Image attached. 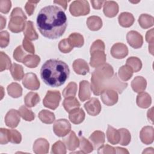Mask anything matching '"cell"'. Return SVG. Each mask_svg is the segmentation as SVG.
<instances>
[{"label": "cell", "instance_id": "cell-11", "mask_svg": "<svg viewBox=\"0 0 154 154\" xmlns=\"http://www.w3.org/2000/svg\"><path fill=\"white\" fill-rule=\"evenodd\" d=\"M126 40L128 44L135 49L141 48L143 43V36L137 31H129L126 35Z\"/></svg>", "mask_w": 154, "mask_h": 154}, {"label": "cell", "instance_id": "cell-46", "mask_svg": "<svg viewBox=\"0 0 154 154\" xmlns=\"http://www.w3.org/2000/svg\"><path fill=\"white\" fill-rule=\"evenodd\" d=\"M27 53L24 51V49L22 48V46H17L13 52L14 58L18 62L23 63L25 58L27 55Z\"/></svg>", "mask_w": 154, "mask_h": 154}, {"label": "cell", "instance_id": "cell-3", "mask_svg": "<svg viewBox=\"0 0 154 154\" xmlns=\"http://www.w3.org/2000/svg\"><path fill=\"white\" fill-rule=\"evenodd\" d=\"M114 75L112 67L107 63L96 67L91 78V89L93 94L99 96L106 89L107 82Z\"/></svg>", "mask_w": 154, "mask_h": 154}, {"label": "cell", "instance_id": "cell-45", "mask_svg": "<svg viewBox=\"0 0 154 154\" xmlns=\"http://www.w3.org/2000/svg\"><path fill=\"white\" fill-rule=\"evenodd\" d=\"M66 149L64 142L59 140L53 144L51 152L54 154H65L66 153Z\"/></svg>", "mask_w": 154, "mask_h": 154}, {"label": "cell", "instance_id": "cell-6", "mask_svg": "<svg viewBox=\"0 0 154 154\" xmlns=\"http://www.w3.org/2000/svg\"><path fill=\"white\" fill-rule=\"evenodd\" d=\"M61 100V94L58 91L49 90L47 92L43 100V105L51 109H55Z\"/></svg>", "mask_w": 154, "mask_h": 154}, {"label": "cell", "instance_id": "cell-22", "mask_svg": "<svg viewBox=\"0 0 154 154\" xmlns=\"http://www.w3.org/2000/svg\"><path fill=\"white\" fill-rule=\"evenodd\" d=\"M105 138V134L102 131H96L89 137V140L92 143L94 149H96L103 144Z\"/></svg>", "mask_w": 154, "mask_h": 154}, {"label": "cell", "instance_id": "cell-50", "mask_svg": "<svg viewBox=\"0 0 154 154\" xmlns=\"http://www.w3.org/2000/svg\"><path fill=\"white\" fill-rule=\"evenodd\" d=\"M10 42V35L7 31H2L0 32V46L1 48L7 47Z\"/></svg>", "mask_w": 154, "mask_h": 154}, {"label": "cell", "instance_id": "cell-19", "mask_svg": "<svg viewBox=\"0 0 154 154\" xmlns=\"http://www.w3.org/2000/svg\"><path fill=\"white\" fill-rule=\"evenodd\" d=\"M49 144L48 141L43 138L37 139L33 144V151L37 154L47 153L49 151Z\"/></svg>", "mask_w": 154, "mask_h": 154}, {"label": "cell", "instance_id": "cell-44", "mask_svg": "<svg viewBox=\"0 0 154 154\" xmlns=\"http://www.w3.org/2000/svg\"><path fill=\"white\" fill-rule=\"evenodd\" d=\"M118 130L120 135V139L119 143L122 146L128 145L131 139V136L129 131L125 128H121Z\"/></svg>", "mask_w": 154, "mask_h": 154}, {"label": "cell", "instance_id": "cell-57", "mask_svg": "<svg viewBox=\"0 0 154 154\" xmlns=\"http://www.w3.org/2000/svg\"><path fill=\"white\" fill-rule=\"evenodd\" d=\"M105 1H91L92 7L93 8L96 10H99L102 8V5H103Z\"/></svg>", "mask_w": 154, "mask_h": 154}, {"label": "cell", "instance_id": "cell-62", "mask_svg": "<svg viewBox=\"0 0 154 154\" xmlns=\"http://www.w3.org/2000/svg\"><path fill=\"white\" fill-rule=\"evenodd\" d=\"M154 153L153 149L152 147L147 148V149H146V150H144L143 152V153Z\"/></svg>", "mask_w": 154, "mask_h": 154}, {"label": "cell", "instance_id": "cell-35", "mask_svg": "<svg viewBox=\"0 0 154 154\" xmlns=\"http://www.w3.org/2000/svg\"><path fill=\"white\" fill-rule=\"evenodd\" d=\"M69 42L73 47L81 48L84 43V40L83 36L77 32L72 33L68 38Z\"/></svg>", "mask_w": 154, "mask_h": 154}, {"label": "cell", "instance_id": "cell-18", "mask_svg": "<svg viewBox=\"0 0 154 154\" xmlns=\"http://www.w3.org/2000/svg\"><path fill=\"white\" fill-rule=\"evenodd\" d=\"M63 142L66 148L71 151L75 150L79 145V139L76 137L73 131H71L67 136L63 138Z\"/></svg>", "mask_w": 154, "mask_h": 154}, {"label": "cell", "instance_id": "cell-61", "mask_svg": "<svg viewBox=\"0 0 154 154\" xmlns=\"http://www.w3.org/2000/svg\"><path fill=\"white\" fill-rule=\"evenodd\" d=\"M0 19H1V30L3 29L4 28L5 26V24H6V19L3 17L2 15L0 16Z\"/></svg>", "mask_w": 154, "mask_h": 154}, {"label": "cell", "instance_id": "cell-52", "mask_svg": "<svg viewBox=\"0 0 154 154\" xmlns=\"http://www.w3.org/2000/svg\"><path fill=\"white\" fill-rule=\"evenodd\" d=\"M95 51H105V44L101 40H96L91 46L90 52V53Z\"/></svg>", "mask_w": 154, "mask_h": 154}, {"label": "cell", "instance_id": "cell-42", "mask_svg": "<svg viewBox=\"0 0 154 154\" xmlns=\"http://www.w3.org/2000/svg\"><path fill=\"white\" fill-rule=\"evenodd\" d=\"M19 112L22 119L26 121L31 122L35 118L34 113L31 109H28L26 106H21L19 109Z\"/></svg>", "mask_w": 154, "mask_h": 154}, {"label": "cell", "instance_id": "cell-48", "mask_svg": "<svg viewBox=\"0 0 154 154\" xmlns=\"http://www.w3.org/2000/svg\"><path fill=\"white\" fill-rule=\"evenodd\" d=\"M10 142L14 144H19L22 141V135L19 132L15 129H9Z\"/></svg>", "mask_w": 154, "mask_h": 154}, {"label": "cell", "instance_id": "cell-26", "mask_svg": "<svg viewBox=\"0 0 154 154\" xmlns=\"http://www.w3.org/2000/svg\"><path fill=\"white\" fill-rule=\"evenodd\" d=\"M118 20L119 24L125 28H128L132 26L135 20L134 16L128 12L122 13L119 15Z\"/></svg>", "mask_w": 154, "mask_h": 154}, {"label": "cell", "instance_id": "cell-63", "mask_svg": "<svg viewBox=\"0 0 154 154\" xmlns=\"http://www.w3.org/2000/svg\"><path fill=\"white\" fill-rule=\"evenodd\" d=\"M1 93H2V94H1V99H2V98H3V97H4V94H3V93H4V89H3V87H2V86H1Z\"/></svg>", "mask_w": 154, "mask_h": 154}, {"label": "cell", "instance_id": "cell-7", "mask_svg": "<svg viewBox=\"0 0 154 154\" xmlns=\"http://www.w3.org/2000/svg\"><path fill=\"white\" fill-rule=\"evenodd\" d=\"M71 130V125L69 122L64 119L57 120L53 125V131L55 134L60 137L67 135Z\"/></svg>", "mask_w": 154, "mask_h": 154}, {"label": "cell", "instance_id": "cell-10", "mask_svg": "<svg viewBox=\"0 0 154 154\" xmlns=\"http://www.w3.org/2000/svg\"><path fill=\"white\" fill-rule=\"evenodd\" d=\"M20 120V114L19 111L11 109L8 111L5 117V123L10 128H16Z\"/></svg>", "mask_w": 154, "mask_h": 154}, {"label": "cell", "instance_id": "cell-25", "mask_svg": "<svg viewBox=\"0 0 154 154\" xmlns=\"http://www.w3.org/2000/svg\"><path fill=\"white\" fill-rule=\"evenodd\" d=\"M107 140L111 144H117L119 143L120 135L119 130L116 129L110 125L108 126L106 130Z\"/></svg>", "mask_w": 154, "mask_h": 154}, {"label": "cell", "instance_id": "cell-15", "mask_svg": "<svg viewBox=\"0 0 154 154\" xmlns=\"http://www.w3.org/2000/svg\"><path fill=\"white\" fill-rule=\"evenodd\" d=\"M111 54L115 58L122 59L128 54V47L123 43H117L112 46Z\"/></svg>", "mask_w": 154, "mask_h": 154}, {"label": "cell", "instance_id": "cell-33", "mask_svg": "<svg viewBox=\"0 0 154 154\" xmlns=\"http://www.w3.org/2000/svg\"><path fill=\"white\" fill-rule=\"evenodd\" d=\"M39 95L35 92H29L25 97L24 101L27 107L31 108L35 106L40 102Z\"/></svg>", "mask_w": 154, "mask_h": 154}, {"label": "cell", "instance_id": "cell-23", "mask_svg": "<svg viewBox=\"0 0 154 154\" xmlns=\"http://www.w3.org/2000/svg\"><path fill=\"white\" fill-rule=\"evenodd\" d=\"M85 114L82 108H76L69 112V118L72 123L78 125L81 123L85 119Z\"/></svg>", "mask_w": 154, "mask_h": 154}, {"label": "cell", "instance_id": "cell-31", "mask_svg": "<svg viewBox=\"0 0 154 154\" xmlns=\"http://www.w3.org/2000/svg\"><path fill=\"white\" fill-rule=\"evenodd\" d=\"M8 94L10 96L13 98H17L22 94V87L16 82H12L8 85L7 88Z\"/></svg>", "mask_w": 154, "mask_h": 154}, {"label": "cell", "instance_id": "cell-49", "mask_svg": "<svg viewBox=\"0 0 154 154\" xmlns=\"http://www.w3.org/2000/svg\"><path fill=\"white\" fill-rule=\"evenodd\" d=\"M146 40L149 43V51L152 55H153V42H154V36H153V29H151L148 31L146 34Z\"/></svg>", "mask_w": 154, "mask_h": 154}, {"label": "cell", "instance_id": "cell-51", "mask_svg": "<svg viewBox=\"0 0 154 154\" xmlns=\"http://www.w3.org/2000/svg\"><path fill=\"white\" fill-rule=\"evenodd\" d=\"M9 129L5 128L0 129V144H7L9 140Z\"/></svg>", "mask_w": 154, "mask_h": 154}, {"label": "cell", "instance_id": "cell-20", "mask_svg": "<svg viewBox=\"0 0 154 154\" xmlns=\"http://www.w3.org/2000/svg\"><path fill=\"white\" fill-rule=\"evenodd\" d=\"M119 12V5L113 1H106L103 4V13L108 17H115Z\"/></svg>", "mask_w": 154, "mask_h": 154}, {"label": "cell", "instance_id": "cell-9", "mask_svg": "<svg viewBox=\"0 0 154 154\" xmlns=\"http://www.w3.org/2000/svg\"><path fill=\"white\" fill-rule=\"evenodd\" d=\"M102 102L107 106H112L118 101V93L112 89H105L100 94Z\"/></svg>", "mask_w": 154, "mask_h": 154}, {"label": "cell", "instance_id": "cell-14", "mask_svg": "<svg viewBox=\"0 0 154 154\" xmlns=\"http://www.w3.org/2000/svg\"><path fill=\"white\" fill-rule=\"evenodd\" d=\"M91 58L90 64L93 67H98L105 63L106 54L102 51H95L90 53Z\"/></svg>", "mask_w": 154, "mask_h": 154}, {"label": "cell", "instance_id": "cell-37", "mask_svg": "<svg viewBox=\"0 0 154 154\" xmlns=\"http://www.w3.org/2000/svg\"><path fill=\"white\" fill-rule=\"evenodd\" d=\"M38 118L44 123L51 124L55 119V114L48 110L43 109L38 113Z\"/></svg>", "mask_w": 154, "mask_h": 154}, {"label": "cell", "instance_id": "cell-34", "mask_svg": "<svg viewBox=\"0 0 154 154\" xmlns=\"http://www.w3.org/2000/svg\"><path fill=\"white\" fill-rule=\"evenodd\" d=\"M138 23L141 28L147 29L153 25L154 19L153 16L147 14H142L138 18Z\"/></svg>", "mask_w": 154, "mask_h": 154}, {"label": "cell", "instance_id": "cell-2", "mask_svg": "<svg viewBox=\"0 0 154 154\" xmlns=\"http://www.w3.org/2000/svg\"><path fill=\"white\" fill-rule=\"evenodd\" d=\"M70 70L64 61L56 59L47 60L42 66L40 76L43 82L52 87H60L68 79Z\"/></svg>", "mask_w": 154, "mask_h": 154}, {"label": "cell", "instance_id": "cell-17", "mask_svg": "<svg viewBox=\"0 0 154 154\" xmlns=\"http://www.w3.org/2000/svg\"><path fill=\"white\" fill-rule=\"evenodd\" d=\"M91 89L88 81L83 80L79 82V90L78 96L82 101H85L90 98Z\"/></svg>", "mask_w": 154, "mask_h": 154}, {"label": "cell", "instance_id": "cell-55", "mask_svg": "<svg viewBox=\"0 0 154 154\" xmlns=\"http://www.w3.org/2000/svg\"><path fill=\"white\" fill-rule=\"evenodd\" d=\"M11 7V2L8 0L0 1V11L2 13L7 14Z\"/></svg>", "mask_w": 154, "mask_h": 154}, {"label": "cell", "instance_id": "cell-36", "mask_svg": "<svg viewBox=\"0 0 154 154\" xmlns=\"http://www.w3.org/2000/svg\"><path fill=\"white\" fill-rule=\"evenodd\" d=\"M40 61L39 56L34 54H28L23 61V63L29 68L36 67Z\"/></svg>", "mask_w": 154, "mask_h": 154}, {"label": "cell", "instance_id": "cell-28", "mask_svg": "<svg viewBox=\"0 0 154 154\" xmlns=\"http://www.w3.org/2000/svg\"><path fill=\"white\" fill-rule=\"evenodd\" d=\"M152 102L150 96L147 93H140L137 97V104L141 108H147L149 107Z\"/></svg>", "mask_w": 154, "mask_h": 154}, {"label": "cell", "instance_id": "cell-58", "mask_svg": "<svg viewBox=\"0 0 154 154\" xmlns=\"http://www.w3.org/2000/svg\"><path fill=\"white\" fill-rule=\"evenodd\" d=\"M68 2H69V1H54V3L60 5L64 8V10H66Z\"/></svg>", "mask_w": 154, "mask_h": 154}, {"label": "cell", "instance_id": "cell-38", "mask_svg": "<svg viewBox=\"0 0 154 154\" xmlns=\"http://www.w3.org/2000/svg\"><path fill=\"white\" fill-rule=\"evenodd\" d=\"M118 74L120 79L123 81H127L132 76L133 70L129 66L126 64L119 69Z\"/></svg>", "mask_w": 154, "mask_h": 154}, {"label": "cell", "instance_id": "cell-59", "mask_svg": "<svg viewBox=\"0 0 154 154\" xmlns=\"http://www.w3.org/2000/svg\"><path fill=\"white\" fill-rule=\"evenodd\" d=\"M153 108H151L150 109L148 110L147 111V118L149 119V121H150L152 123H153Z\"/></svg>", "mask_w": 154, "mask_h": 154}, {"label": "cell", "instance_id": "cell-29", "mask_svg": "<svg viewBox=\"0 0 154 154\" xmlns=\"http://www.w3.org/2000/svg\"><path fill=\"white\" fill-rule=\"evenodd\" d=\"M87 25L89 29L91 31H97L102 26V20L99 16H91L87 19Z\"/></svg>", "mask_w": 154, "mask_h": 154}, {"label": "cell", "instance_id": "cell-47", "mask_svg": "<svg viewBox=\"0 0 154 154\" xmlns=\"http://www.w3.org/2000/svg\"><path fill=\"white\" fill-rule=\"evenodd\" d=\"M59 50L64 54L69 53L73 49V47L70 45L68 38H64L61 40L58 44Z\"/></svg>", "mask_w": 154, "mask_h": 154}, {"label": "cell", "instance_id": "cell-12", "mask_svg": "<svg viewBox=\"0 0 154 154\" xmlns=\"http://www.w3.org/2000/svg\"><path fill=\"white\" fill-rule=\"evenodd\" d=\"M84 108L87 113L92 116H97L101 111V105L98 99L92 97L84 104Z\"/></svg>", "mask_w": 154, "mask_h": 154}, {"label": "cell", "instance_id": "cell-13", "mask_svg": "<svg viewBox=\"0 0 154 154\" xmlns=\"http://www.w3.org/2000/svg\"><path fill=\"white\" fill-rule=\"evenodd\" d=\"M127 86L128 84L126 82H122L117 76V75L114 74L112 77L108 81L106 85V89H112L118 91L119 93H122Z\"/></svg>", "mask_w": 154, "mask_h": 154}, {"label": "cell", "instance_id": "cell-40", "mask_svg": "<svg viewBox=\"0 0 154 154\" xmlns=\"http://www.w3.org/2000/svg\"><path fill=\"white\" fill-rule=\"evenodd\" d=\"M126 65L129 66L133 70V72H137L141 69V61L137 57H131L127 59Z\"/></svg>", "mask_w": 154, "mask_h": 154}, {"label": "cell", "instance_id": "cell-53", "mask_svg": "<svg viewBox=\"0 0 154 154\" xmlns=\"http://www.w3.org/2000/svg\"><path fill=\"white\" fill-rule=\"evenodd\" d=\"M38 2H39V1H29L26 3L25 6V9L26 10V13L29 16H31L32 14V13L34 11L36 5Z\"/></svg>", "mask_w": 154, "mask_h": 154}, {"label": "cell", "instance_id": "cell-60", "mask_svg": "<svg viewBox=\"0 0 154 154\" xmlns=\"http://www.w3.org/2000/svg\"><path fill=\"white\" fill-rule=\"evenodd\" d=\"M115 148L116 150V153H129V152L126 149L119 147H116Z\"/></svg>", "mask_w": 154, "mask_h": 154}, {"label": "cell", "instance_id": "cell-43", "mask_svg": "<svg viewBox=\"0 0 154 154\" xmlns=\"http://www.w3.org/2000/svg\"><path fill=\"white\" fill-rule=\"evenodd\" d=\"M11 60L8 56L3 52H0V71L10 69L11 67Z\"/></svg>", "mask_w": 154, "mask_h": 154}, {"label": "cell", "instance_id": "cell-32", "mask_svg": "<svg viewBox=\"0 0 154 154\" xmlns=\"http://www.w3.org/2000/svg\"><path fill=\"white\" fill-rule=\"evenodd\" d=\"M10 72L13 78L16 81H20L24 77L23 67L18 64L14 63L10 68Z\"/></svg>", "mask_w": 154, "mask_h": 154}, {"label": "cell", "instance_id": "cell-16", "mask_svg": "<svg viewBox=\"0 0 154 154\" xmlns=\"http://www.w3.org/2000/svg\"><path fill=\"white\" fill-rule=\"evenodd\" d=\"M140 137L141 141L145 144H150L154 140V130L152 126H144L140 133Z\"/></svg>", "mask_w": 154, "mask_h": 154}, {"label": "cell", "instance_id": "cell-8", "mask_svg": "<svg viewBox=\"0 0 154 154\" xmlns=\"http://www.w3.org/2000/svg\"><path fill=\"white\" fill-rule=\"evenodd\" d=\"M22 83L25 88L31 90H38L40 85L37 75L34 73H26L23 77Z\"/></svg>", "mask_w": 154, "mask_h": 154}, {"label": "cell", "instance_id": "cell-39", "mask_svg": "<svg viewBox=\"0 0 154 154\" xmlns=\"http://www.w3.org/2000/svg\"><path fill=\"white\" fill-rule=\"evenodd\" d=\"M79 149L82 151L84 153H89L93 152L94 147L92 143L84 138V137H79Z\"/></svg>", "mask_w": 154, "mask_h": 154}, {"label": "cell", "instance_id": "cell-1", "mask_svg": "<svg viewBox=\"0 0 154 154\" xmlns=\"http://www.w3.org/2000/svg\"><path fill=\"white\" fill-rule=\"evenodd\" d=\"M36 22L42 35L49 39H57L61 37L67 26L64 11L57 5L42 8L37 16Z\"/></svg>", "mask_w": 154, "mask_h": 154}, {"label": "cell", "instance_id": "cell-30", "mask_svg": "<svg viewBox=\"0 0 154 154\" xmlns=\"http://www.w3.org/2000/svg\"><path fill=\"white\" fill-rule=\"evenodd\" d=\"M63 105L68 112H70L72 110L79 108L80 103L77 100V99L74 97H66L63 102Z\"/></svg>", "mask_w": 154, "mask_h": 154}, {"label": "cell", "instance_id": "cell-41", "mask_svg": "<svg viewBox=\"0 0 154 154\" xmlns=\"http://www.w3.org/2000/svg\"><path fill=\"white\" fill-rule=\"evenodd\" d=\"M77 91V84L75 82H70L63 91V96L66 98L74 97Z\"/></svg>", "mask_w": 154, "mask_h": 154}, {"label": "cell", "instance_id": "cell-27", "mask_svg": "<svg viewBox=\"0 0 154 154\" xmlns=\"http://www.w3.org/2000/svg\"><path fill=\"white\" fill-rule=\"evenodd\" d=\"M23 34L28 40H35L38 38V35L36 32L32 22L29 20L26 22L25 28L23 31Z\"/></svg>", "mask_w": 154, "mask_h": 154}, {"label": "cell", "instance_id": "cell-24", "mask_svg": "<svg viewBox=\"0 0 154 154\" xmlns=\"http://www.w3.org/2000/svg\"><path fill=\"white\" fill-rule=\"evenodd\" d=\"M147 86L146 79L141 76H136L131 82V87L133 90L138 93L143 92Z\"/></svg>", "mask_w": 154, "mask_h": 154}, {"label": "cell", "instance_id": "cell-4", "mask_svg": "<svg viewBox=\"0 0 154 154\" xmlns=\"http://www.w3.org/2000/svg\"><path fill=\"white\" fill-rule=\"evenodd\" d=\"M27 17L21 8L16 7L11 13L8 24L9 29L15 33L23 31L26 26Z\"/></svg>", "mask_w": 154, "mask_h": 154}, {"label": "cell", "instance_id": "cell-56", "mask_svg": "<svg viewBox=\"0 0 154 154\" xmlns=\"http://www.w3.org/2000/svg\"><path fill=\"white\" fill-rule=\"evenodd\" d=\"M22 46H23V48L28 52L31 53L32 54H33L35 52V49H34V46L33 45V44L28 39H26V38H25L23 40L22 42Z\"/></svg>", "mask_w": 154, "mask_h": 154}, {"label": "cell", "instance_id": "cell-54", "mask_svg": "<svg viewBox=\"0 0 154 154\" xmlns=\"http://www.w3.org/2000/svg\"><path fill=\"white\" fill-rule=\"evenodd\" d=\"M97 153L99 154H105V153H116V148L113 147L108 144L102 145L98 148Z\"/></svg>", "mask_w": 154, "mask_h": 154}, {"label": "cell", "instance_id": "cell-21", "mask_svg": "<svg viewBox=\"0 0 154 154\" xmlns=\"http://www.w3.org/2000/svg\"><path fill=\"white\" fill-rule=\"evenodd\" d=\"M73 69L78 75H85L89 72L90 69L87 62L82 59H76L73 63Z\"/></svg>", "mask_w": 154, "mask_h": 154}, {"label": "cell", "instance_id": "cell-5", "mask_svg": "<svg viewBox=\"0 0 154 154\" xmlns=\"http://www.w3.org/2000/svg\"><path fill=\"white\" fill-rule=\"evenodd\" d=\"M69 11L73 16H85L90 13V5L87 1H74L70 5Z\"/></svg>", "mask_w": 154, "mask_h": 154}]
</instances>
